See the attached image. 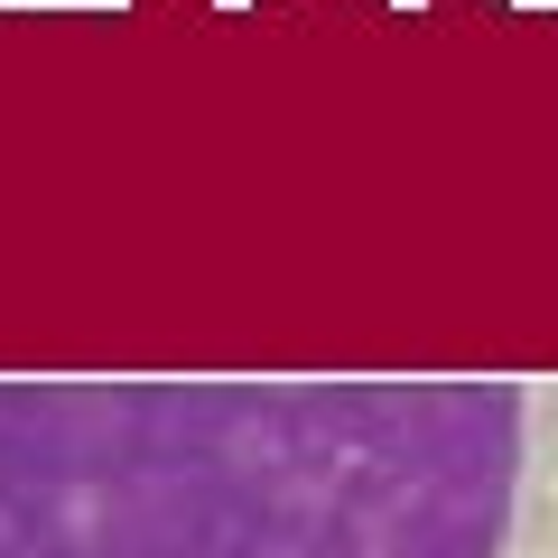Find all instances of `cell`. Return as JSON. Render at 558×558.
Masks as SVG:
<instances>
[{"instance_id":"1","label":"cell","mask_w":558,"mask_h":558,"mask_svg":"<svg viewBox=\"0 0 558 558\" xmlns=\"http://www.w3.org/2000/svg\"><path fill=\"white\" fill-rule=\"evenodd\" d=\"M512 381H0V558H512Z\"/></svg>"}]
</instances>
